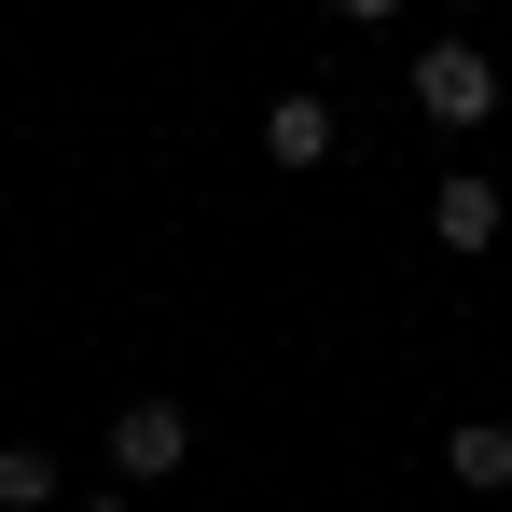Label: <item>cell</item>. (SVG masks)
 Listing matches in <instances>:
<instances>
[{
  "label": "cell",
  "mask_w": 512,
  "mask_h": 512,
  "mask_svg": "<svg viewBox=\"0 0 512 512\" xmlns=\"http://www.w3.org/2000/svg\"><path fill=\"white\" fill-rule=\"evenodd\" d=\"M402 84H416L429 125H485V111H499V56H485V42H416Z\"/></svg>",
  "instance_id": "cell-1"
},
{
  "label": "cell",
  "mask_w": 512,
  "mask_h": 512,
  "mask_svg": "<svg viewBox=\"0 0 512 512\" xmlns=\"http://www.w3.org/2000/svg\"><path fill=\"white\" fill-rule=\"evenodd\" d=\"M180 443H194V416H180V402H125V416H111V471H125V485H167Z\"/></svg>",
  "instance_id": "cell-2"
},
{
  "label": "cell",
  "mask_w": 512,
  "mask_h": 512,
  "mask_svg": "<svg viewBox=\"0 0 512 512\" xmlns=\"http://www.w3.org/2000/svg\"><path fill=\"white\" fill-rule=\"evenodd\" d=\"M263 167H333V111L319 97H277L263 111Z\"/></svg>",
  "instance_id": "cell-3"
},
{
  "label": "cell",
  "mask_w": 512,
  "mask_h": 512,
  "mask_svg": "<svg viewBox=\"0 0 512 512\" xmlns=\"http://www.w3.org/2000/svg\"><path fill=\"white\" fill-rule=\"evenodd\" d=\"M443 471H457V485H471V499H499V485H512V429H499V416H471V429H443Z\"/></svg>",
  "instance_id": "cell-4"
},
{
  "label": "cell",
  "mask_w": 512,
  "mask_h": 512,
  "mask_svg": "<svg viewBox=\"0 0 512 512\" xmlns=\"http://www.w3.org/2000/svg\"><path fill=\"white\" fill-rule=\"evenodd\" d=\"M429 236H443V250H499V180H443Z\"/></svg>",
  "instance_id": "cell-5"
},
{
  "label": "cell",
  "mask_w": 512,
  "mask_h": 512,
  "mask_svg": "<svg viewBox=\"0 0 512 512\" xmlns=\"http://www.w3.org/2000/svg\"><path fill=\"white\" fill-rule=\"evenodd\" d=\"M56 499V457L42 443H0V512H42Z\"/></svg>",
  "instance_id": "cell-6"
},
{
  "label": "cell",
  "mask_w": 512,
  "mask_h": 512,
  "mask_svg": "<svg viewBox=\"0 0 512 512\" xmlns=\"http://www.w3.org/2000/svg\"><path fill=\"white\" fill-rule=\"evenodd\" d=\"M333 14H346V28H388V14H402V0H333Z\"/></svg>",
  "instance_id": "cell-7"
},
{
  "label": "cell",
  "mask_w": 512,
  "mask_h": 512,
  "mask_svg": "<svg viewBox=\"0 0 512 512\" xmlns=\"http://www.w3.org/2000/svg\"><path fill=\"white\" fill-rule=\"evenodd\" d=\"M84 512H139V499H84Z\"/></svg>",
  "instance_id": "cell-8"
}]
</instances>
